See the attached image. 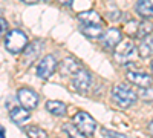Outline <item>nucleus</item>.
Instances as JSON below:
<instances>
[{"mask_svg": "<svg viewBox=\"0 0 153 138\" xmlns=\"http://www.w3.org/2000/svg\"><path fill=\"white\" fill-rule=\"evenodd\" d=\"M149 132H150V135H153V120L149 123Z\"/></svg>", "mask_w": 153, "mask_h": 138, "instance_id": "nucleus-25", "label": "nucleus"}, {"mask_svg": "<svg viewBox=\"0 0 153 138\" xmlns=\"http://www.w3.org/2000/svg\"><path fill=\"white\" fill-rule=\"evenodd\" d=\"M135 32V37L136 39H146V37H149L150 34H153V25L150 22H139L136 23V29L133 31Z\"/></svg>", "mask_w": 153, "mask_h": 138, "instance_id": "nucleus-17", "label": "nucleus"}, {"mask_svg": "<svg viewBox=\"0 0 153 138\" xmlns=\"http://www.w3.org/2000/svg\"><path fill=\"white\" fill-rule=\"evenodd\" d=\"M138 97L146 103H153V87H139V94Z\"/></svg>", "mask_w": 153, "mask_h": 138, "instance_id": "nucleus-21", "label": "nucleus"}, {"mask_svg": "<svg viewBox=\"0 0 153 138\" xmlns=\"http://www.w3.org/2000/svg\"><path fill=\"white\" fill-rule=\"evenodd\" d=\"M63 132H65L69 138H86V135L75 126V124H63Z\"/></svg>", "mask_w": 153, "mask_h": 138, "instance_id": "nucleus-19", "label": "nucleus"}, {"mask_svg": "<svg viewBox=\"0 0 153 138\" xmlns=\"http://www.w3.org/2000/svg\"><path fill=\"white\" fill-rule=\"evenodd\" d=\"M135 11L143 19H153V2L152 0H138L135 5Z\"/></svg>", "mask_w": 153, "mask_h": 138, "instance_id": "nucleus-13", "label": "nucleus"}, {"mask_svg": "<svg viewBox=\"0 0 153 138\" xmlns=\"http://www.w3.org/2000/svg\"><path fill=\"white\" fill-rule=\"evenodd\" d=\"M127 80L133 83L138 87H149L153 83V77L144 72H138V71H130L127 72Z\"/></svg>", "mask_w": 153, "mask_h": 138, "instance_id": "nucleus-10", "label": "nucleus"}, {"mask_svg": "<svg viewBox=\"0 0 153 138\" xmlns=\"http://www.w3.org/2000/svg\"><path fill=\"white\" fill-rule=\"evenodd\" d=\"M101 132H103V135H106V137H112V138H126L124 135H121V134H118V132H112V131H109V129H101Z\"/></svg>", "mask_w": 153, "mask_h": 138, "instance_id": "nucleus-22", "label": "nucleus"}, {"mask_svg": "<svg viewBox=\"0 0 153 138\" xmlns=\"http://www.w3.org/2000/svg\"><path fill=\"white\" fill-rule=\"evenodd\" d=\"M0 138H5V129H0Z\"/></svg>", "mask_w": 153, "mask_h": 138, "instance_id": "nucleus-27", "label": "nucleus"}, {"mask_svg": "<svg viewBox=\"0 0 153 138\" xmlns=\"http://www.w3.org/2000/svg\"><path fill=\"white\" fill-rule=\"evenodd\" d=\"M58 3H61V5H71L72 3V0H57Z\"/></svg>", "mask_w": 153, "mask_h": 138, "instance_id": "nucleus-24", "label": "nucleus"}, {"mask_svg": "<svg viewBox=\"0 0 153 138\" xmlns=\"http://www.w3.org/2000/svg\"><path fill=\"white\" fill-rule=\"evenodd\" d=\"M112 100L121 109H127V107H132L136 103L138 94L127 84L120 83V84H115L112 87Z\"/></svg>", "mask_w": 153, "mask_h": 138, "instance_id": "nucleus-1", "label": "nucleus"}, {"mask_svg": "<svg viewBox=\"0 0 153 138\" xmlns=\"http://www.w3.org/2000/svg\"><path fill=\"white\" fill-rule=\"evenodd\" d=\"M74 124L86 137H92L95 134V129H97V121L92 118V115H89L87 112H84V110H80V112H76V114H75Z\"/></svg>", "mask_w": 153, "mask_h": 138, "instance_id": "nucleus-3", "label": "nucleus"}, {"mask_svg": "<svg viewBox=\"0 0 153 138\" xmlns=\"http://www.w3.org/2000/svg\"><path fill=\"white\" fill-rule=\"evenodd\" d=\"M121 40H123L121 31L117 29V28H110V29H107V32L103 35V39H101V46H103V49H106V51L117 49V46L121 43Z\"/></svg>", "mask_w": 153, "mask_h": 138, "instance_id": "nucleus-7", "label": "nucleus"}, {"mask_svg": "<svg viewBox=\"0 0 153 138\" xmlns=\"http://www.w3.org/2000/svg\"><path fill=\"white\" fill-rule=\"evenodd\" d=\"M26 135L28 138H48L46 131H43L42 128H37V126L26 128Z\"/></svg>", "mask_w": 153, "mask_h": 138, "instance_id": "nucleus-20", "label": "nucleus"}, {"mask_svg": "<svg viewBox=\"0 0 153 138\" xmlns=\"http://www.w3.org/2000/svg\"><path fill=\"white\" fill-rule=\"evenodd\" d=\"M57 69V60L54 55H46L40 60V63L37 65V77L48 80Z\"/></svg>", "mask_w": 153, "mask_h": 138, "instance_id": "nucleus-6", "label": "nucleus"}, {"mask_svg": "<svg viewBox=\"0 0 153 138\" xmlns=\"http://www.w3.org/2000/svg\"><path fill=\"white\" fill-rule=\"evenodd\" d=\"M81 32L89 37V39H98L103 34V25L100 26H87V25H81Z\"/></svg>", "mask_w": 153, "mask_h": 138, "instance_id": "nucleus-18", "label": "nucleus"}, {"mask_svg": "<svg viewBox=\"0 0 153 138\" xmlns=\"http://www.w3.org/2000/svg\"><path fill=\"white\" fill-rule=\"evenodd\" d=\"M136 52H138L136 46L132 42H129V40L123 42L117 46V49H115V60H117L120 65H126L136 57Z\"/></svg>", "mask_w": 153, "mask_h": 138, "instance_id": "nucleus-4", "label": "nucleus"}, {"mask_svg": "<svg viewBox=\"0 0 153 138\" xmlns=\"http://www.w3.org/2000/svg\"><path fill=\"white\" fill-rule=\"evenodd\" d=\"M91 84H92V75L86 69H80L72 77V86L78 94H86L89 91V87H91Z\"/></svg>", "mask_w": 153, "mask_h": 138, "instance_id": "nucleus-5", "label": "nucleus"}, {"mask_svg": "<svg viewBox=\"0 0 153 138\" xmlns=\"http://www.w3.org/2000/svg\"><path fill=\"white\" fill-rule=\"evenodd\" d=\"M80 69H83L81 65L74 57H65L60 63V74L63 75V77H66V75L68 77H74Z\"/></svg>", "mask_w": 153, "mask_h": 138, "instance_id": "nucleus-9", "label": "nucleus"}, {"mask_svg": "<svg viewBox=\"0 0 153 138\" xmlns=\"http://www.w3.org/2000/svg\"><path fill=\"white\" fill-rule=\"evenodd\" d=\"M9 117H11V120L14 121V123L22 124V123H25V121L29 120L31 114H29V109L23 107V106H16L14 109L9 110Z\"/></svg>", "mask_w": 153, "mask_h": 138, "instance_id": "nucleus-14", "label": "nucleus"}, {"mask_svg": "<svg viewBox=\"0 0 153 138\" xmlns=\"http://www.w3.org/2000/svg\"><path fill=\"white\" fill-rule=\"evenodd\" d=\"M138 52H139V57L141 58H149L150 55H153V34H150L149 37L141 40Z\"/></svg>", "mask_w": 153, "mask_h": 138, "instance_id": "nucleus-16", "label": "nucleus"}, {"mask_svg": "<svg viewBox=\"0 0 153 138\" xmlns=\"http://www.w3.org/2000/svg\"><path fill=\"white\" fill-rule=\"evenodd\" d=\"M17 100H19V103L26 109H34L38 104V95L32 89H29V87H22V89H19Z\"/></svg>", "mask_w": 153, "mask_h": 138, "instance_id": "nucleus-8", "label": "nucleus"}, {"mask_svg": "<svg viewBox=\"0 0 153 138\" xmlns=\"http://www.w3.org/2000/svg\"><path fill=\"white\" fill-rule=\"evenodd\" d=\"M5 48L11 54H20L28 46V37L20 29H12L5 35Z\"/></svg>", "mask_w": 153, "mask_h": 138, "instance_id": "nucleus-2", "label": "nucleus"}, {"mask_svg": "<svg viewBox=\"0 0 153 138\" xmlns=\"http://www.w3.org/2000/svg\"><path fill=\"white\" fill-rule=\"evenodd\" d=\"M0 22H2V34H5V32H6V28H8V23H6L5 19H2Z\"/></svg>", "mask_w": 153, "mask_h": 138, "instance_id": "nucleus-23", "label": "nucleus"}, {"mask_svg": "<svg viewBox=\"0 0 153 138\" xmlns=\"http://www.w3.org/2000/svg\"><path fill=\"white\" fill-rule=\"evenodd\" d=\"M22 2H25V3H28V5H31V3H37L38 0H22Z\"/></svg>", "mask_w": 153, "mask_h": 138, "instance_id": "nucleus-26", "label": "nucleus"}, {"mask_svg": "<svg viewBox=\"0 0 153 138\" xmlns=\"http://www.w3.org/2000/svg\"><path fill=\"white\" fill-rule=\"evenodd\" d=\"M150 66H152V72H153V61H152V65H150Z\"/></svg>", "mask_w": 153, "mask_h": 138, "instance_id": "nucleus-28", "label": "nucleus"}, {"mask_svg": "<svg viewBox=\"0 0 153 138\" xmlns=\"http://www.w3.org/2000/svg\"><path fill=\"white\" fill-rule=\"evenodd\" d=\"M46 110L52 115L65 117L68 114V106L61 101H57V100H49V101H46Z\"/></svg>", "mask_w": 153, "mask_h": 138, "instance_id": "nucleus-15", "label": "nucleus"}, {"mask_svg": "<svg viewBox=\"0 0 153 138\" xmlns=\"http://www.w3.org/2000/svg\"><path fill=\"white\" fill-rule=\"evenodd\" d=\"M42 51H43V42H40V40L32 42L31 45L26 46V49H25V61H26V63H32V61L42 54Z\"/></svg>", "mask_w": 153, "mask_h": 138, "instance_id": "nucleus-12", "label": "nucleus"}, {"mask_svg": "<svg viewBox=\"0 0 153 138\" xmlns=\"http://www.w3.org/2000/svg\"><path fill=\"white\" fill-rule=\"evenodd\" d=\"M78 20L81 25H87V26H100V25H103V19L101 16L98 14L97 11H84L81 14H78Z\"/></svg>", "mask_w": 153, "mask_h": 138, "instance_id": "nucleus-11", "label": "nucleus"}]
</instances>
